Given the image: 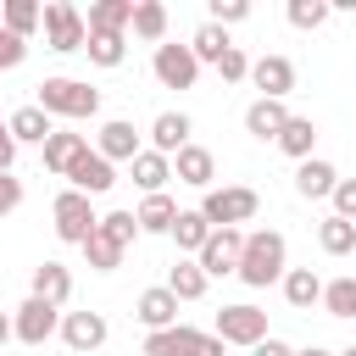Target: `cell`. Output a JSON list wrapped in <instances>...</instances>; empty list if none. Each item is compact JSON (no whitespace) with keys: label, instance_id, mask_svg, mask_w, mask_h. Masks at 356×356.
<instances>
[{"label":"cell","instance_id":"obj_24","mask_svg":"<svg viewBox=\"0 0 356 356\" xmlns=\"http://www.w3.org/2000/svg\"><path fill=\"white\" fill-rule=\"evenodd\" d=\"M278 289H284V300H289L295 312H312V306L323 300V278H317L312 267H289V273L278 278Z\"/></svg>","mask_w":356,"mask_h":356},{"label":"cell","instance_id":"obj_7","mask_svg":"<svg viewBox=\"0 0 356 356\" xmlns=\"http://www.w3.org/2000/svg\"><path fill=\"white\" fill-rule=\"evenodd\" d=\"M61 334V306H50V300H39V295H28L17 312H11V339H22V345H44V339H56Z\"/></svg>","mask_w":356,"mask_h":356},{"label":"cell","instance_id":"obj_6","mask_svg":"<svg viewBox=\"0 0 356 356\" xmlns=\"http://www.w3.org/2000/svg\"><path fill=\"white\" fill-rule=\"evenodd\" d=\"M50 222H56V239L61 245H83L89 234H95V206H89V195H78V189H61L56 200H50Z\"/></svg>","mask_w":356,"mask_h":356},{"label":"cell","instance_id":"obj_27","mask_svg":"<svg viewBox=\"0 0 356 356\" xmlns=\"http://www.w3.org/2000/svg\"><path fill=\"white\" fill-rule=\"evenodd\" d=\"M33 295L50 300V306H67V300H72V273H67L61 261H39V267H33Z\"/></svg>","mask_w":356,"mask_h":356},{"label":"cell","instance_id":"obj_35","mask_svg":"<svg viewBox=\"0 0 356 356\" xmlns=\"http://www.w3.org/2000/svg\"><path fill=\"white\" fill-rule=\"evenodd\" d=\"M83 50H89V61H95V67H106V72H111V67H122V61H128V33H89V44H83Z\"/></svg>","mask_w":356,"mask_h":356},{"label":"cell","instance_id":"obj_44","mask_svg":"<svg viewBox=\"0 0 356 356\" xmlns=\"http://www.w3.org/2000/svg\"><path fill=\"white\" fill-rule=\"evenodd\" d=\"M11 161H17V139H11V128L0 117V172H11Z\"/></svg>","mask_w":356,"mask_h":356},{"label":"cell","instance_id":"obj_48","mask_svg":"<svg viewBox=\"0 0 356 356\" xmlns=\"http://www.w3.org/2000/svg\"><path fill=\"white\" fill-rule=\"evenodd\" d=\"M334 356H356V345H345V350H334Z\"/></svg>","mask_w":356,"mask_h":356},{"label":"cell","instance_id":"obj_11","mask_svg":"<svg viewBox=\"0 0 356 356\" xmlns=\"http://www.w3.org/2000/svg\"><path fill=\"white\" fill-rule=\"evenodd\" d=\"M106 339H111L106 312H61V345H67V350L89 356V350H100Z\"/></svg>","mask_w":356,"mask_h":356},{"label":"cell","instance_id":"obj_31","mask_svg":"<svg viewBox=\"0 0 356 356\" xmlns=\"http://www.w3.org/2000/svg\"><path fill=\"white\" fill-rule=\"evenodd\" d=\"M39 17H44L39 0H6V6H0V28L17 33V39H33V33H39Z\"/></svg>","mask_w":356,"mask_h":356},{"label":"cell","instance_id":"obj_5","mask_svg":"<svg viewBox=\"0 0 356 356\" xmlns=\"http://www.w3.org/2000/svg\"><path fill=\"white\" fill-rule=\"evenodd\" d=\"M39 28H44V44H50L56 56H72V50L89 44V22H83V11H78L72 0H50L44 17H39Z\"/></svg>","mask_w":356,"mask_h":356},{"label":"cell","instance_id":"obj_20","mask_svg":"<svg viewBox=\"0 0 356 356\" xmlns=\"http://www.w3.org/2000/svg\"><path fill=\"white\" fill-rule=\"evenodd\" d=\"M334 184H339V172H334L323 156H312V161L295 167V195H300V200H328Z\"/></svg>","mask_w":356,"mask_h":356},{"label":"cell","instance_id":"obj_32","mask_svg":"<svg viewBox=\"0 0 356 356\" xmlns=\"http://www.w3.org/2000/svg\"><path fill=\"white\" fill-rule=\"evenodd\" d=\"M317 245H323V256H350L356 250V222H345V217H323L317 222Z\"/></svg>","mask_w":356,"mask_h":356},{"label":"cell","instance_id":"obj_23","mask_svg":"<svg viewBox=\"0 0 356 356\" xmlns=\"http://www.w3.org/2000/svg\"><path fill=\"white\" fill-rule=\"evenodd\" d=\"M39 150H44V167H50L56 178H67V172H72V161L89 150V139H83V134H61V128H56V134H50Z\"/></svg>","mask_w":356,"mask_h":356},{"label":"cell","instance_id":"obj_29","mask_svg":"<svg viewBox=\"0 0 356 356\" xmlns=\"http://www.w3.org/2000/svg\"><path fill=\"white\" fill-rule=\"evenodd\" d=\"M134 39H145V44H167V6L161 0H134Z\"/></svg>","mask_w":356,"mask_h":356},{"label":"cell","instance_id":"obj_28","mask_svg":"<svg viewBox=\"0 0 356 356\" xmlns=\"http://www.w3.org/2000/svg\"><path fill=\"white\" fill-rule=\"evenodd\" d=\"M83 22H89V33H128V22H134V0H95Z\"/></svg>","mask_w":356,"mask_h":356},{"label":"cell","instance_id":"obj_18","mask_svg":"<svg viewBox=\"0 0 356 356\" xmlns=\"http://www.w3.org/2000/svg\"><path fill=\"white\" fill-rule=\"evenodd\" d=\"M189 134H195V122H189L184 111H161V117L150 122V150L172 161V156H178V150L189 145Z\"/></svg>","mask_w":356,"mask_h":356},{"label":"cell","instance_id":"obj_17","mask_svg":"<svg viewBox=\"0 0 356 356\" xmlns=\"http://www.w3.org/2000/svg\"><path fill=\"white\" fill-rule=\"evenodd\" d=\"M284 122H289V106H284V100H261V95H256V100L245 106V134L261 139V145H273Z\"/></svg>","mask_w":356,"mask_h":356},{"label":"cell","instance_id":"obj_34","mask_svg":"<svg viewBox=\"0 0 356 356\" xmlns=\"http://www.w3.org/2000/svg\"><path fill=\"white\" fill-rule=\"evenodd\" d=\"M317 306H323L328 317H345V323H350V317H356V278H350V273H345V278H328Z\"/></svg>","mask_w":356,"mask_h":356},{"label":"cell","instance_id":"obj_33","mask_svg":"<svg viewBox=\"0 0 356 356\" xmlns=\"http://www.w3.org/2000/svg\"><path fill=\"white\" fill-rule=\"evenodd\" d=\"M228 44H234V39H228V28H217V22H200V28L189 33V50H195V61H200V67H206V61L217 67Z\"/></svg>","mask_w":356,"mask_h":356},{"label":"cell","instance_id":"obj_10","mask_svg":"<svg viewBox=\"0 0 356 356\" xmlns=\"http://www.w3.org/2000/svg\"><path fill=\"white\" fill-rule=\"evenodd\" d=\"M239 250H245V228H211V239L200 245V273L206 278H228L239 273Z\"/></svg>","mask_w":356,"mask_h":356},{"label":"cell","instance_id":"obj_37","mask_svg":"<svg viewBox=\"0 0 356 356\" xmlns=\"http://www.w3.org/2000/svg\"><path fill=\"white\" fill-rule=\"evenodd\" d=\"M95 234H106L111 245H122V250H128V245L139 239V222H134V211H106V217L95 222Z\"/></svg>","mask_w":356,"mask_h":356},{"label":"cell","instance_id":"obj_22","mask_svg":"<svg viewBox=\"0 0 356 356\" xmlns=\"http://www.w3.org/2000/svg\"><path fill=\"white\" fill-rule=\"evenodd\" d=\"M273 145H278V150H284L289 161H312V145H317V122H312V117H295V111H289V122L278 128V139H273Z\"/></svg>","mask_w":356,"mask_h":356},{"label":"cell","instance_id":"obj_16","mask_svg":"<svg viewBox=\"0 0 356 356\" xmlns=\"http://www.w3.org/2000/svg\"><path fill=\"white\" fill-rule=\"evenodd\" d=\"M134 317H139L150 334H161V328H172V323H178V295H172L167 284H150V289L134 300Z\"/></svg>","mask_w":356,"mask_h":356},{"label":"cell","instance_id":"obj_36","mask_svg":"<svg viewBox=\"0 0 356 356\" xmlns=\"http://www.w3.org/2000/svg\"><path fill=\"white\" fill-rule=\"evenodd\" d=\"M78 250H83V261H89L95 273H117V267H122V245H111L106 234H89Z\"/></svg>","mask_w":356,"mask_h":356},{"label":"cell","instance_id":"obj_15","mask_svg":"<svg viewBox=\"0 0 356 356\" xmlns=\"http://www.w3.org/2000/svg\"><path fill=\"white\" fill-rule=\"evenodd\" d=\"M111 184H117V167H111L106 156H95V150H83V156L72 161V172H67V189H78V195H89V200L106 195Z\"/></svg>","mask_w":356,"mask_h":356},{"label":"cell","instance_id":"obj_30","mask_svg":"<svg viewBox=\"0 0 356 356\" xmlns=\"http://www.w3.org/2000/svg\"><path fill=\"white\" fill-rule=\"evenodd\" d=\"M206 284H211V278H206V273H200V261H189V256H178V261L167 267V289L178 295V306H184V300H200V295H206Z\"/></svg>","mask_w":356,"mask_h":356},{"label":"cell","instance_id":"obj_4","mask_svg":"<svg viewBox=\"0 0 356 356\" xmlns=\"http://www.w3.org/2000/svg\"><path fill=\"white\" fill-rule=\"evenodd\" d=\"M222 350L228 345L217 334H200L189 323H172L161 334H145V345H139V356H222Z\"/></svg>","mask_w":356,"mask_h":356},{"label":"cell","instance_id":"obj_3","mask_svg":"<svg viewBox=\"0 0 356 356\" xmlns=\"http://www.w3.org/2000/svg\"><path fill=\"white\" fill-rule=\"evenodd\" d=\"M195 211H200L211 228H239V222H250V217L261 211V195H256L250 184H222V189H206Z\"/></svg>","mask_w":356,"mask_h":356},{"label":"cell","instance_id":"obj_9","mask_svg":"<svg viewBox=\"0 0 356 356\" xmlns=\"http://www.w3.org/2000/svg\"><path fill=\"white\" fill-rule=\"evenodd\" d=\"M150 72H156V83L161 89H195V78H200V61H195V50L189 44H156V56H150Z\"/></svg>","mask_w":356,"mask_h":356},{"label":"cell","instance_id":"obj_45","mask_svg":"<svg viewBox=\"0 0 356 356\" xmlns=\"http://www.w3.org/2000/svg\"><path fill=\"white\" fill-rule=\"evenodd\" d=\"M250 356H295V345H284V339H261V345H250Z\"/></svg>","mask_w":356,"mask_h":356},{"label":"cell","instance_id":"obj_42","mask_svg":"<svg viewBox=\"0 0 356 356\" xmlns=\"http://www.w3.org/2000/svg\"><path fill=\"white\" fill-rule=\"evenodd\" d=\"M328 200H334V217H345V222H356V178H339Z\"/></svg>","mask_w":356,"mask_h":356},{"label":"cell","instance_id":"obj_13","mask_svg":"<svg viewBox=\"0 0 356 356\" xmlns=\"http://www.w3.org/2000/svg\"><path fill=\"white\" fill-rule=\"evenodd\" d=\"M172 178L206 195V189H217V156H211L206 145H195V139H189V145L172 156Z\"/></svg>","mask_w":356,"mask_h":356},{"label":"cell","instance_id":"obj_14","mask_svg":"<svg viewBox=\"0 0 356 356\" xmlns=\"http://www.w3.org/2000/svg\"><path fill=\"white\" fill-rule=\"evenodd\" d=\"M145 145H139V128L128 122V117H111V122H100V134H95V156H106L111 167L117 161H134Z\"/></svg>","mask_w":356,"mask_h":356},{"label":"cell","instance_id":"obj_2","mask_svg":"<svg viewBox=\"0 0 356 356\" xmlns=\"http://www.w3.org/2000/svg\"><path fill=\"white\" fill-rule=\"evenodd\" d=\"M33 106L56 122V117H67V122H83V117H95L100 111V89L95 83H83V78H44L39 89H33Z\"/></svg>","mask_w":356,"mask_h":356},{"label":"cell","instance_id":"obj_21","mask_svg":"<svg viewBox=\"0 0 356 356\" xmlns=\"http://www.w3.org/2000/svg\"><path fill=\"white\" fill-rule=\"evenodd\" d=\"M6 128H11V139H17V145H44V139L56 134V122H50L33 100H28V106H17V111L6 117Z\"/></svg>","mask_w":356,"mask_h":356},{"label":"cell","instance_id":"obj_19","mask_svg":"<svg viewBox=\"0 0 356 356\" xmlns=\"http://www.w3.org/2000/svg\"><path fill=\"white\" fill-rule=\"evenodd\" d=\"M128 172H134V184H139L145 195H167V184H172V161H167V156H156L150 145L128 161Z\"/></svg>","mask_w":356,"mask_h":356},{"label":"cell","instance_id":"obj_46","mask_svg":"<svg viewBox=\"0 0 356 356\" xmlns=\"http://www.w3.org/2000/svg\"><path fill=\"white\" fill-rule=\"evenodd\" d=\"M6 345H11V317L0 312V350H6Z\"/></svg>","mask_w":356,"mask_h":356},{"label":"cell","instance_id":"obj_12","mask_svg":"<svg viewBox=\"0 0 356 356\" xmlns=\"http://www.w3.org/2000/svg\"><path fill=\"white\" fill-rule=\"evenodd\" d=\"M250 83L261 89V100H289L295 95V61L289 56H256L250 61Z\"/></svg>","mask_w":356,"mask_h":356},{"label":"cell","instance_id":"obj_26","mask_svg":"<svg viewBox=\"0 0 356 356\" xmlns=\"http://www.w3.org/2000/svg\"><path fill=\"white\" fill-rule=\"evenodd\" d=\"M167 239L178 245V256H189V261H195V256H200V245L211 239V222H206L200 211H184V206H178V222H172V234H167Z\"/></svg>","mask_w":356,"mask_h":356},{"label":"cell","instance_id":"obj_8","mask_svg":"<svg viewBox=\"0 0 356 356\" xmlns=\"http://www.w3.org/2000/svg\"><path fill=\"white\" fill-rule=\"evenodd\" d=\"M222 345H261L267 339V312L261 306H250V300H234V306H222L217 312V328H211Z\"/></svg>","mask_w":356,"mask_h":356},{"label":"cell","instance_id":"obj_41","mask_svg":"<svg viewBox=\"0 0 356 356\" xmlns=\"http://www.w3.org/2000/svg\"><path fill=\"white\" fill-rule=\"evenodd\" d=\"M245 17H250V6H245V0H211V17H206V22L234 28V22H245Z\"/></svg>","mask_w":356,"mask_h":356},{"label":"cell","instance_id":"obj_1","mask_svg":"<svg viewBox=\"0 0 356 356\" xmlns=\"http://www.w3.org/2000/svg\"><path fill=\"white\" fill-rule=\"evenodd\" d=\"M289 273V239L278 234V228H250L245 234V250H239V284H250V289H267V284H278Z\"/></svg>","mask_w":356,"mask_h":356},{"label":"cell","instance_id":"obj_40","mask_svg":"<svg viewBox=\"0 0 356 356\" xmlns=\"http://www.w3.org/2000/svg\"><path fill=\"white\" fill-rule=\"evenodd\" d=\"M22 61H28V39H17V33L0 28V72H17Z\"/></svg>","mask_w":356,"mask_h":356},{"label":"cell","instance_id":"obj_47","mask_svg":"<svg viewBox=\"0 0 356 356\" xmlns=\"http://www.w3.org/2000/svg\"><path fill=\"white\" fill-rule=\"evenodd\" d=\"M295 356H334V350H323V345H306V350H295Z\"/></svg>","mask_w":356,"mask_h":356},{"label":"cell","instance_id":"obj_25","mask_svg":"<svg viewBox=\"0 0 356 356\" xmlns=\"http://www.w3.org/2000/svg\"><path fill=\"white\" fill-rule=\"evenodd\" d=\"M134 222H139V234H172V222H178V200H172V195H145L139 211H134Z\"/></svg>","mask_w":356,"mask_h":356},{"label":"cell","instance_id":"obj_39","mask_svg":"<svg viewBox=\"0 0 356 356\" xmlns=\"http://www.w3.org/2000/svg\"><path fill=\"white\" fill-rule=\"evenodd\" d=\"M217 78H222V83H245V78H250V56H245L239 44H228L222 61H217Z\"/></svg>","mask_w":356,"mask_h":356},{"label":"cell","instance_id":"obj_38","mask_svg":"<svg viewBox=\"0 0 356 356\" xmlns=\"http://www.w3.org/2000/svg\"><path fill=\"white\" fill-rule=\"evenodd\" d=\"M328 17H334L328 0H289V22H295V28H323Z\"/></svg>","mask_w":356,"mask_h":356},{"label":"cell","instance_id":"obj_43","mask_svg":"<svg viewBox=\"0 0 356 356\" xmlns=\"http://www.w3.org/2000/svg\"><path fill=\"white\" fill-rule=\"evenodd\" d=\"M22 195H28L22 178H17V172H0V217H11V211L22 206Z\"/></svg>","mask_w":356,"mask_h":356}]
</instances>
